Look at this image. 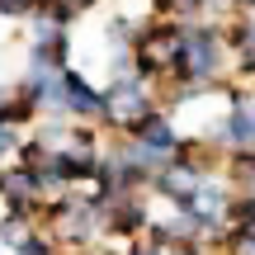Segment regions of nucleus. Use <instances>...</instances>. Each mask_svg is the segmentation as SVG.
Wrapping results in <instances>:
<instances>
[{"mask_svg":"<svg viewBox=\"0 0 255 255\" xmlns=\"http://www.w3.org/2000/svg\"><path fill=\"white\" fill-rule=\"evenodd\" d=\"M38 227H43L62 251H90L100 237H109V203H104L95 189L57 194V199L38 213Z\"/></svg>","mask_w":255,"mask_h":255,"instance_id":"f257e3e1","label":"nucleus"},{"mask_svg":"<svg viewBox=\"0 0 255 255\" xmlns=\"http://www.w3.org/2000/svg\"><path fill=\"white\" fill-rule=\"evenodd\" d=\"M156 109H165L161 90H156L151 81H142V76H123V81L104 85V119H100V128H109L114 137H123L142 119H151Z\"/></svg>","mask_w":255,"mask_h":255,"instance_id":"f03ea898","label":"nucleus"},{"mask_svg":"<svg viewBox=\"0 0 255 255\" xmlns=\"http://www.w3.org/2000/svg\"><path fill=\"white\" fill-rule=\"evenodd\" d=\"M203 142H213L222 156L255 151V85H237V81H232L227 109L203 128Z\"/></svg>","mask_w":255,"mask_h":255,"instance_id":"7ed1b4c3","label":"nucleus"},{"mask_svg":"<svg viewBox=\"0 0 255 255\" xmlns=\"http://www.w3.org/2000/svg\"><path fill=\"white\" fill-rule=\"evenodd\" d=\"M0 199H5V213H24V218H33V222H38V213L52 203L47 189H43V180H38V170L24 165V161L0 165Z\"/></svg>","mask_w":255,"mask_h":255,"instance_id":"20e7f679","label":"nucleus"},{"mask_svg":"<svg viewBox=\"0 0 255 255\" xmlns=\"http://www.w3.org/2000/svg\"><path fill=\"white\" fill-rule=\"evenodd\" d=\"M151 203H146V194H128V199H114L109 203V237L114 241H142L146 232H151Z\"/></svg>","mask_w":255,"mask_h":255,"instance_id":"39448f33","label":"nucleus"},{"mask_svg":"<svg viewBox=\"0 0 255 255\" xmlns=\"http://www.w3.org/2000/svg\"><path fill=\"white\" fill-rule=\"evenodd\" d=\"M66 119L71 123H100L104 119V85H90L76 66H66Z\"/></svg>","mask_w":255,"mask_h":255,"instance_id":"423d86ee","label":"nucleus"},{"mask_svg":"<svg viewBox=\"0 0 255 255\" xmlns=\"http://www.w3.org/2000/svg\"><path fill=\"white\" fill-rule=\"evenodd\" d=\"M33 232H38L33 218H24V213H5V218H0V246H5V251H19Z\"/></svg>","mask_w":255,"mask_h":255,"instance_id":"0eeeda50","label":"nucleus"},{"mask_svg":"<svg viewBox=\"0 0 255 255\" xmlns=\"http://www.w3.org/2000/svg\"><path fill=\"white\" fill-rule=\"evenodd\" d=\"M95 5H100V0H38V9L57 14L62 24H76V19H81V14H90Z\"/></svg>","mask_w":255,"mask_h":255,"instance_id":"6e6552de","label":"nucleus"},{"mask_svg":"<svg viewBox=\"0 0 255 255\" xmlns=\"http://www.w3.org/2000/svg\"><path fill=\"white\" fill-rule=\"evenodd\" d=\"M24 128L19 123H5L0 119V165H9V161H19V151H24Z\"/></svg>","mask_w":255,"mask_h":255,"instance_id":"1a4fd4ad","label":"nucleus"},{"mask_svg":"<svg viewBox=\"0 0 255 255\" xmlns=\"http://www.w3.org/2000/svg\"><path fill=\"white\" fill-rule=\"evenodd\" d=\"M9 255H62V246H57V241H52V237H47V232H43V227H38V232H33V237H28V241H24V246H19V251H9Z\"/></svg>","mask_w":255,"mask_h":255,"instance_id":"9d476101","label":"nucleus"},{"mask_svg":"<svg viewBox=\"0 0 255 255\" xmlns=\"http://www.w3.org/2000/svg\"><path fill=\"white\" fill-rule=\"evenodd\" d=\"M38 9V0H0V19H28Z\"/></svg>","mask_w":255,"mask_h":255,"instance_id":"9b49d317","label":"nucleus"},{"mask_svg":"<svg viewBox=\"0 0 255 255\" xmlns=\"http://www.w3.org/2000/svg\"><path fill=\"white\" fill-rule=\"evenodd\" d=\"M237 9L241 14H255V0H237Z\"/></svg>","mask_w":255,"mask_h":255,"instance_id":"f8f14e48","label":"nucleus"},{"mask_svg":"<svg viewBox=\"0 0 255 255\" xmlns=\"http://www.w3.org/2000/svg\"><path fill=\"white\" fill-rule=\"evenodd\" d=\"M0 255H9V251H5V246H0Z\"/></svg>","mask_w":255,"mask_h":255,"instance_id":"ddd939ff","label":"nucleus"}]
</instances>
